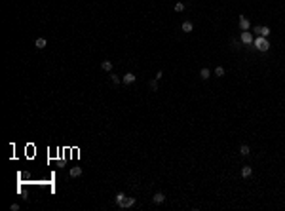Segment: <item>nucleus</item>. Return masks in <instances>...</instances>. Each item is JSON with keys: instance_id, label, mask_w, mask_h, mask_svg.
I'll return each instance as SVG.
<instances>
[{"instance_id": "1", "label": "nucleus", "mask_w": 285, "mask_h": 211, "mask_svg": "<svg viewBox=\"0 0 285 211\" xmlns=\"http://www.w3.org/2000/svg\"><path fill=\"white\" fill-rule=\"evenodd\" d=\"M255 46H257L258 51H268V50H270V44H268V40H266L264 36L255 38Z\"/></svg>"}, {"instance_id": "2", "label": "nucleus", "mask_w": 285, "mask_h": 211, "mask_svg": "<svg viewBox=\"0 0 285 211\" xmlns=\"http://www.w3.org/2000/svg\"><path fill=\"white\" fill-rule=\"evenodd\" d=\"M241 42H243V44H253V34L249 31H243L241 32Z\"/></svg>"}, {"instance_id": "3", "label": "nucleus", "mask_w": 285, "mask_h": 211, "mask_svg": "<svg viewBox=\"0 0 285 211\" xmlns=\"http://www.w3.org/2000/svg\"><path fill=\"white\" fill-rule=\"evenodd\" d=\"M255 32H257L258 36H264V38H266L268 34H270V29H268V27H255Z\"/></svg>"}, {"instance_id": "4", "label": "nucleus", "mask_w": 285, "mask_h": 211, "mask_svg": "<svg viewBox=\"0 0 285 211\" xmlns=\"http://www.w3.org/2000/svg\"><path fill=\"white\" fill-rule=\"evenodd\" d=\"M249 21H247V17H243V15H240V29L241 31H249Z\"/></svg>"}, {"instance_id": "5", "label": "nucleus", "mask_w": 285, "mask_h": 211, "mask_svg": "<svg viewBox=\"0 0 285 211\" xmlns=\"http://www.w3.org/2000/svg\"><path fill=\"white\" fill-rule=\"evenodd\" d=\"M122 82H124V84H133V82H135V74H133V72H127V74H124Z\"/></svg>"}, {"instance_id": "6", "label": "nucleus", "mask_w": 285, "mask_h": 211, "mask_svg": "<svg viewBox=\"0 0 285 211\" xmlns=\"http://www.w3.org/2000/svg\"><path fill=\"white\" fill-rule=\"evenodd\" d=\"M34 46H36L38 50H44V48L48 46V42H46V38H36V42H34Z\"/></svg>"}, {"instance_id": "7", "label": "nucleus", "mask_w": 285, "mask_h": 211, "mask_svg": "<svg viewBox=\"0 0 285 211\" xmlns=\"http://www.w3.org/2000/svg\"><path fill=\"white\" fill-rule=\"evenodd\" d=\"M152 200H154V203H163V202H165V196H163L162 192H156Z\"/></svg>"}, {"instance_id": "8", "label": "nucleus", "mask_w": 285, "mask_h": 211, "mask_svg": "<svg viewBox=\"0 0 285 211\" xmlns=\"http://www.w3.org/2000/svg\"><path fill=\"white\" fill-rule=\"evenodd\" d=\"M133 206H135V198H126L120 207H133Z\"/></svg>"}, {"instance_id": "9", "label": "nucleus", "mask_w": 285, "mask_h": 211, "mask_svg": "<svg viewBox=\"0 0 285 211\" xmlns=\"http://www.w3.org/2000/svg\"><path fill=\"white\" fill-rule=\"evenodd\" d=\"M181 29H182V32H192V31H194V25L190 23V21H185Z\"/></svg>"}, {"instance_id": "10", "label": "nucleus", "mask_w": 285, "mask_h": 211, "mask_svg": "<svg viewBox=\"0 0 285 211\" xmlns=\"http://www.w3.org/2000/svg\"><path fill=\"white\" fill-rule=\"evenodd\" d=\"M68 175H70V177H80L82 175V167H70Z\"/></svg>"}, {"instance_id": "11", "label": "nucleus", "mask_w": 285, "mask_h": 211, "mask_svg": "<svg viewBox=\"0 0 285 211\" xmlns=\"http://www.w3.org/2000/svg\"><path fill=\"white\" fill-rule=\"evenodd\" d=\"M251 173H253V169H251L249 165H243V167H241V177H251Z\"/></svg>"}, {"instance_id": "12", "label": "nucleus", "mask_w": 285, "mask_h": 211, "mask_svg": "<svg viewBox=\"0 0 285 211\" xmlns=\"http://www.w3.org/2000/svg\"><path fill=\"white\" fill-rule=\"evenodd\" d=\"M101 69L110 72V70H112V63H110V61H103V63H101Z\"/></svg>"}, {"instance_id": "13", "label": "nucleus", "mask_w": 285, "mask_h": 211, "mask_svg": "<svg viewBox=\"0 0 285 211\" xmlns=\"http://www.w3.org/2000/svg\"><path fill=\"white\" fill-rule=\"evenodd\" d=\"M124 200H126V194H124V192H118L116 194V203H118V206H122Z\"/></svg>"}, {"instance_id": "14", "label": "nucleus", "mask_w": 285, "mask_h": 211, "mask_svg": "<svg viewBox=\"0 0 285 211\" xmlns=\"http://www.w3.org/2000/svg\"><path fill=\"white\" fill-rule=\"evenodd\" d=\"M200 76H202L204 80H207L209 76H211V72H209V69H202V70H200Z\"/></svg>"}, {"instance_id": "15", "label": "nucleus", "mask_w": 285, "mask_h": 211, "mask_svg": "<svg viewBox=\"0 0 285 211\" xmlns=\"http://www.w3.org/2000/svg\"><path fill=\"white\" fill-rule=\"evenodd\" d=\"M249 152H251V150H249L247 145H241V147H240V154H241V156H247Z\"/></svg>"}, {"instance_id": "16", "label": "nucleus", "mask_w": 285, "mask_h": 211, "mask_svg": "<svg viewBox=\"0 0 285 211\" xmlns=\"http://www.w3.org/2000/svg\"><path fill=\"white\" fill-rule=\"evenodd\" d=\"M148 86H150V89H152V92H156V89H158V80L154 78V80H150L148 82Z\"/></svg>"}, {"instance_id": "17", "label": "nucleus", "mask_w": 285, "mask_h": 211, "mask_svg": "<svg viewBox=\"0 0 285 211\" xmlns=\"http://www.w3.org/2000/svg\"><path fill=\"white\" fill-rule=\"evenodd\" d=\"M175 12H177V14L185 12V4H182V2H177V4H175Z\"/></svg>"}, {"instance_id": "18", "label": "nucleus", "mask_w": 285, "mask_h": 211, "mask_svg": "<svg viewBox=\"0 0 285 211\" xmlns=\"http://www.w3.org/2000/svg\"><path fill=\"white\" fill-rule=\"evenodd\" d=\"M110 82H112V84H114V86H118V84H120V82H122V80H120V78H118V76H116V74H110Z\"/></svg>"}, {"instance_id": "19", "label": "nucleus", "mask_w": 285, "mask_h": 211, "mask_svg": "<svg viewBox=\"0 0 285 211\" xmlns=\"http://www.w3.org/2000/svg\"><path fill=\"white\" fill-rule=\"evenodd\" d=\"M215 74H217V76H224V69H222V67H217V69H215Z\"/></svg>"}, {"instance_id": "20", "label": "nucleus", "mask_w": 285, "mask_h": 211, "mask_svg": "<svg viewBox=\"0 0 285 211\" xmlns=\"http://www.w3.org/2000/svg\"><path fill=\"white\" fill-rule=\"evenodd\" d=\"M160 78H163V72H162V70H158V72H156V80H160Z\"/></svg>"}, {"instance_id": "21", "label": "nucleus", "mask_w": 285, "mask_h": 211, "mask_svg": "<svg viewBox=\"0 0 285 211\" xmlns=\"http://www.w3.org/2000/svg\"><path fill=\"white\" fill-rule=\"evenodd\" d=\"M12 211H19V203H12Z\"/></svg>"}]
</instances>
